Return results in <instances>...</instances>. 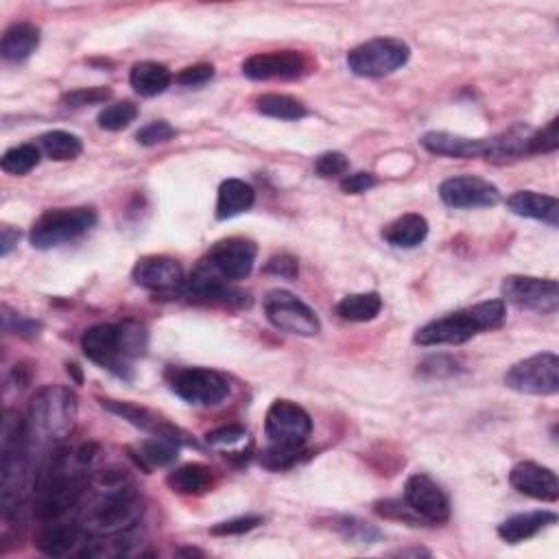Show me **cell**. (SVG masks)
Returning <instances> with one entry per match:
<instances>
[{
    "instance_id": "obj_1",
    "label": "cell",
    "mask_w": 559,
    "mask_h": 559,
    "mask_svg": "<svg viewBox=\"0 0 559 559\" xmlns=\"http://www.w3.org/2000/svg\"><path fill=\"white\" fill-rule=\"evenodd\" d=\"M505 317H507V308L503 300H487L463 308V311L428 321L426 326H422L418 332H415L413 341L424 348L459 346V343L470 341L483 330L498 328L503 324Z\"/></svg>"
},
{
    "instance_id": "obj_2",
    "label": "cell",
    "mask_w": 559,
    "mask_h": 559,
    "mask_svg": "<svg viewBox=\"0 0 559 559\" xmlns=\"http://www.w3.org/2000/svg\"><path fill=\"white\" fill-rule=\"evenodd\" d=\"M77 396L66 387H46L33 396L25 420L27 444L49 446L73 431Z\"/></svg>"
},
{
    "instance_id": "obj_3",
    "label": "cell",
    "mask_w": 559,
    "mask_h": 559,
    "mask_svg": "<svg viewBox=\"0 0 559 559\" xmlns=\"http://www.w3.org/2000/svg\"><path fill=\"white\" fill-rule=\"evenodd\" d=\"M142 516V501L134 487H105L86 507L79 527L92 538H116L132 529Z\"/></svg>"
},
{
    "instance_id": "obj_4",
    "label": "cell",
    "mask_w": 559,
    "mask_h": 559,
    "mask_svg": "<svg viewBox=\"0 0 559 559\" xmlns=\"http://www.w3.org/2000/svg\"><path fill=\"white\" fill-rule=\"evenodd\" d=\"M86 481L79 474H70L62 468V463H53V470L42 472L38 481V498H35V516L42 522H53L66 516L70 509L81 501Z\"/></svg>"
},
{
    "instance_id": "obj_5",
    "label": "cell",
    "mask_w": 559,
    "mask_h": 559,
    "mask_svg": "<svg viewBox=\"0 0 559 559\" xmlns=\"http://www.w3.org/2000/svg\"><path fill=\"white\" fill-rule=\"evenodd\" d=\"M97 223L94 208H57L49 210L35 221L29 241L35 249H53L73 243L90 232Z\"/></svg>"
},
{
    "instance_id": "obj_6",
    "label": "cell",
    "mask_w": 559,
    "mask_h": 559,
    "mask_svg": "<svg viewBox=\"0 0 559 559\" xmlns=\"http://www.w3.org/2000/svg\"><path fill=\"white\" fill-rule=\"evenodd\" d=\"M411 49L398 38L367 40L348 53V68L356 77H385L409 62Z\"/></svg>"
},
{
    "instance_id": "obj_7",
    "label": "cell",
    "mask_w": 559,
    "mask_h": 559,
    "mask_svg": "<svg viewBox=\"0 0 559 559\" xmlns=\"http://www.w3.org/2000/svg\"><path fill=\"white\" fill-rule=\"evenodd\" d=\"M313 433L311 415L291 400H276L267 411L265 435L271 448L300 453Z\"/></svg>"
},
{
    "instance_id": "obj_8",
    "label": "cell",
    "mask_w": 559,
    "mask_h": 559,
    "mask_svg": "<svg viewBox=\"0 0 559 559\" xmlns=\"http://www.w3.org/2000/svg\"><path fill=\"white\" fill-rule=\"evenodd\" d=\"M263 308L267 319L271 321V326H276L282 332H289V335H297V337L319 335L321 324L317 313L291 291H284V289L269 291L263 300Z\"/></svg>"
},
{
    "instance_id": "obj_9",
    "label": "cell",
    "mask_w": 559,
    "mask_h": 559,
    "mask_svg": "<svg viewBox=\"0 0 559 559\" xmlns=\"http://www.w3.org/2000/svg\"><path fill=\"white\" fill-rule=\"evenodd\" d=\"M505 385L518 394L553 396L559 391V359L553 352H542L509 367Z\"/></svg>"
},
{
    "instance_id": "obj_10",
    "label": "cell",
    "mask_w": 559,
    "mask_h": 559,
    "mask_svg": "<svg viewBox=\"0 0 559 559\" xmlns=\"http://www.w3.org/2000/svg\"><path fill=\"white\" fill-rule=\"evenodd\" d=\"M171 389L175 391V396H180L188 404L214 407V404L228 398L230 383L228 378L219 372L206 370V367H186V370H175Z\"/></svg>"
},
{
    "instance_id": "obj_11",
    "label": "cell",
    "mask_w": 559,
    "mask_h": 559,
    "mask_svg": "<svg viewBox=\"0 0 559 559\" xmlns=\"http://www.w3.org/2000/svg\"><path fill=\"white\" fill-rule=\"evenodd\" d=\"M503 302L527 308L533 313L551 315L559 308V287L551 278L509 276L503 282Z\"/></svg>"
},
{
    "instance_id": "obj_12",
    "label": "cell",
    "mask_w": 559,
    "mask_h": 559,
    "mask_svg": "<svg viewBox=\"0 0 559 559\" xmlns=\"http://www.w3.org/2000/svg\"><path fill=\"white\" fill-rule=\"evenodd\" d=\"M81 350L92 363H97L105 370L118 376H125L129 370V359L123 348L121 324H99L83 332Z\"/></svg>"
},
{
    "instance_id": "obj_13",
    "label": "cell",
    "mask_w": 559,
    "mask_h": 559,
    "mask_svg": "<svg viewBox=\"0 0 559 559\" xmlns=\"http://www.w3.org/2000/svg\"><path fill=\"white\" fill-rule=\"evenodd\" d=\"M258 256L256 243L241 239V236H232V239H223L214 243L208 252L204 263L217 271L225 280H245L249 273L254 271V263Z\"/></svg>"
},
{
    "instance_id": "obj_14",
    "label": "cell",
    "mask_w": 559,
    "mask_h": 559,
    "mask_svg": "<svg viewBox=\"0 0 559 559\" xmlns=\"http://www.w3.org/2000/svg\"><path fill=\"white\" fill-rule=\"evenodd\" d=\"M439 197L446 206L457 210L470 208H492L501 201V190L492 182L483 180L477 175H459L450 177L439 186Z\"/></svg>"
},
{
    "instance_id": "obj_15",
    "label": "cell",
    "mask_w": 559,
    "mask_h": 559,
    "mask_svg": "<svg viewBox=\"0 0 559 559\" xmlns=\"http://www.w3.org/2000/svg\"><path fill=\"white\" fill-rule=\"evenodd\" d=\"M404 503L431 525H442L450 518V501L446 492L426 474H413L404 485Z\"/></svg>"
},
{
    "instance_id": "obj_16",
    "label": "cell",
    "mask_w": 559,
    "mask_h": 559,
    "mask_svg": "<svg viewBox=\"0 0 559 559\" xmlns=\"http://www.w3.org/2000/svg\"><path fill=\"white\" fill-rule=\"evenodd\" d=\"M308 57L297 51L258 53L243 62V75L254 81L300 79L308 73Z\"/></svg>"
},
{
    "instance_id": "obj_17",
    "label": "cell",
    "mask_w": 559,
    "mask_h": 559,
    "mask_svg": "<svg viewBox=\"0 0 559 559\" xmlns=\"http://www.w3.org/2000/svg\"><path fill=\"white\" fill-rule=\"evenodd\" d=\"M225 278H221L217 271H212L206 263L201 265L190 280H184V295L190 297L195 302H206V304H217V306H243L245 293L236 291L234 287H230L228 282H223Z\"/></svg>"
},
{
    "instance_id": "obj_18",
    "label": "cell",
    "mask_w": 559,
    "mask_h": 559,
    "mask_svg": "<svg viewBox=\"0 0 559 559\" xmlns=\"http://www.w3.org/2000/svg\"><path fill=\"white\" fill-rule=\"evenodd\" d=\"M132 278L138 287L156 293H169L184 287V269L169 256L140 258L132 271Z\"/></svg>"
},
{
    "instance_id": "obj_19",
    "label": "cell",
    "mask_w": 559,
    "mask_h": 559,
    "mask_svg": "<svg viewBox=\"0 0 559 559\" xmlns=\"http://www.w3.org/2000/svg\"><path fill=\"white\" fill-rule=\"evenodd\" d=\"M509 483L516 492L535 498V501L555 503L559 498L557 474L551 468L540 466V463H518V466L509 472Z\"/></svg>"
},
{
    "instance_id": "obj_20",
    "label": "cell",
    "mask_w": 559,
    "mask_h": 559,
    "mask_svg": "<svg viewBox=\"0 0 559 559\" xmlns=\"http://www.w3.org/2000/svg\"><path fill=\"white\" fill-rule=\"evenodd\" d=\"M420 142L426 151L446 158L472 160V158H485L487 153V140L466 138L450 132H428L422 136Z\"/></svg>"
},
{
    "instance_id": "obj_21",
    "label": "cell",
    "mask_w": 559,
    "mask_h": 559,
    "mask_svg": "<svg viewBox=\"0 0 559 559\" xmlns=\"http://www.w3.org/2000/svg\"><path fill=\"white\" fill-rule=\"evenodd\" d=\"M507 208L509 212H514L516 217L549 223L551 228H557L559 225V201L553 195L533 193V190H518V193L507 199Z\"/></svg>"
},
{
    "instance_id": "obj_22",
    "label": "cell",
    "mask_w": 559,
    "mask_h": 559,
    "mask_svg": "<svg viewBox=\"0 0 559 559\" xmlns=\"http://www.w3.org/2000/svg\"><path fill=\"white\" fill-rule=\"evenodd\" d=\"M533 136V129L525 123H518L509 127L507 132L496 138H487V153L485 160L490 162H509L529 156V140Z\"/></svg>"
},
{
    "instance_id": "obj_23",
    "label": "cell",
    "mask_w": 559,
    "mask_h": 559,
    "mask_svg": "<svg viewBox=\"0 0 559 559\" xmlns=\"http://www.w3.org/2000/svg\"><path fill=\"white\" fill-rule=\"evenodd\" d=\"M555 522L557 516L553 511H527V514H516L498 525V538L507 544H520L535 538L542 529L555 525Z\"/></svg>"
},
{
    "instance_id": "obj_24",
    "label": "cell",
    "mask_w": 559,
    "mask_h": 559,
    "mask_svg": "<svg viewBox=\"0 0 559 559\" xmlns=\"http://www.w3.org/2000/svg\"><path fill=\"white\" fill-rule=\"evenodd\" d=\"M40 46V29L31 22H16L11 25L0 42V55L5 62H25Z\"/></svg>"
},
{
    "instance_id": "obj_25",
    "label": "cell",
    "mask_w": 559,
    "mask_h": 559,
    "mask_svg": "<svg viewBox=\"0 0 559 559\" xmlns=\"http://www.w3.org/2000/svg\"><path fill=\"white\" fill-rule=\"evenodd\" d=\"M81 527L73 525V522H46V527L38 533L35 538V546L38 551L49 557H64L75 549V544L79 542Z\"/></svg>"
},
{
    "instance_id": "obj_26",
    "label": "cell",
    "mask_w": 559,
    "mask_h": 559,
    "mask_svg": "<svg viewBox=\"0 0 559 559\" xmlns=\"http://www.w3.org/2000/svg\"><path fill=\"white\" fill-rule=\"evenodd\" d=\"M428 236V221L422 217V214H402L396 221H391L387 228L383 230V239L391 245V247H400V249H413L426 241Z\"/></svg>"
},
{
    "instance_id": "obj_27",
    "label": "cell",
    "mask_w": 559,
    "mask_h": 559,
    "mask_svg": "<svg viewBox=\"0 0 559 559\" xmlns=\"http://www.w3.org/2000/svg\"><path fill=\"white\" fill-rule=\"evenodd\" d=\"M256 190L243 180H225L217 195V219L228 221L254 206Z\"/></svg>"
},
{
    "instance_id": "obj_28",
    "label": "cell",
    "mask_w": 559,
    "mask_h": 559,
    "mask_svg": "<svg viewBox=\"0 0 559 559\" xmlns=\"http://www.w3.org/2000/svg\"><path fill=\"white\" fill-rule=\"evenodd\" d=\"M177 453H180V437H175V433L169 428V431L158 433L153 439H147V442L138 448V463L145 470L164 468L171 466L177 459Z\"/></svg>"
},
{
    "instance_id": "obj_29",
    "label": "cell",
    "mask_w": 559,
    "mask_h": 559,
    "mask_svg": "<svg viewBox=\"0 0 559 559\" xmlns=\"http://www.w3.org/2000/svg\"><path fill=\"white\" fill-rule=\"evenodd\" d=\"M173 81L171 70L158 62H140L129 73V83L140 97H158L169 90Z\"/></svg>"
},
{
    "instance_id": "obj_30",
    "label": "cell",
    "mask_w": 559,
    "mask_h": 559,
    "mask_svg": "<svg viewBox=\"0 0 559 559\" xmlns=\"http://www.w3.org/2000/svg\"><path fill=\"white\" fill-rule=\"evenodd\" d=\"M166 483H169L175 494L201 496L210 490L214 477L212 470L204 466V463H186V466L173 470L169 477H166Z\"/></svg>"
},
{
    "instance_id": "obj_31",
    "label": "cell",
    "mask_w": 559,
    "mask_h": 559,
    "mask_svg": "<svg viewBox=\"0 0 559 559\" xmlns=\"http://www.w3.org/2000/svg\"><path fill=\"white\" fill-rule=\"evenodd\" d=\"M383 311V297L376 291L370 293H354L343 297L337 304V315L346 321H354V324H365L372 321Z\"/></svg>"
},
{
    "instance_id": "obj_32",
    "label": "cell",
    "mask_w": 559,
    "mask_h": 559,
    "mask_svg": "<svg viewBox=\"0 0 559 559\" xmlns=\"http://www.w3.org/2000/svg\"><path fill=\"white\" fill-rule=\"evenodd\" d=\"M40 151L46 158H51L55 162H68V160H75L81 156L83 142L75 134L55 129V132L40 136Z\"/></svg>"
},
{
    "instance_id": "obj_33",
    "label": "cell",
    "mask_w": 559,
    "mask_h": 559,
    "mask_svg": "<svg viewBox=\"0 0 559 559\" xmlns=\"http://www.w3.org/2000/svg\"><path fill=\"white\" fill-rule=\"evenodd\" d=\"M103 409H107L110 413L123 418L125 422H129L136 428H142V431H153V433H164L169 431V426H162L160 420L153 415L149 409L138 407L134 402H118V400H101Z\"/></svg>"
},
{
    "instance_id": "obj_34",
    "label": "cell",
    "mask_w": 559,
    "mask_h": 559,
    "mask_svg": "<svg viewBox=\"0 0 559 559\" xmlns=\"http://www.w3.org/2000/svg\"><path fill=\"white\" fill-rule=\"evenodd\" d=\"M256 110L278 121H300L306 116V105L289 94H263L256 99Z\"/></svg>"
},
{
    "instance_id": "obj_35",
    "label": "cell",
    "mask_w": 559,
    "mask_h": 559,
    "mask_svg": "<svg viewBox=\"0 0 559 559\" xmlns=\"http://www.w3.org/2000/svg\"><path fill=\"white\" fill-rule=\"evenodd\" d=\"M206 444L212 450H219V453L228 455H243L247 453V448L252 446L249 444V433L239 424L214 428V431L206 435Z\"/></svg>"
},
{
    "instance_id": "obj_36",
    "label": "cell",
    "mask_w": 559,
    "mask_h": 559,
    "mask_svg": "<svg viewBox=\"0 0 559 559\" xmlns=\"http://www.w3.org/2000/svg\"><path fill=\"white\" fill-rule=\"evenodd\" d=\"M40 158H42L40 147L29 145L27 142V145H18L14 149L5 151L3 160H0V166H3V171L9 175L22 177V175L31 173L35 166L40 164Z\"/></svg>"
},
{
    "instance_id": "obj_37",
    "label": "cell",
    "mask_w": 559,
    "mask_h": 559,
    "mask_svg": "<svg viewBox=\"0 0 559 559\" xmlns=\"http://www.w3.org/2000/svg\"><path fill=\"white\" fill-rule=\"evenodd\" d=\"M138 118V105L132 101H118L114 105H107L99 114V127L105 132H123Z\"/></svg>"
},
{
    "instance_id": "obj_38",
    "label": "cell",
    "mask_w": 559,
    "mask_h": 559,
    "mask_svg": "<svg viewBox=\"0 0 559 559\" xmlns=\"http://www.w3.org/2000/svg\"><path fill=\"white\" fill-rule=\"evenodd\" d=\"M337 531L343 535V538L350 542H359V544H372L374 540L380 538L378 529H374L372 525H365V522L356 520V518H341Z\"/></svg>"
},
{
    "instance_id": "obj_39",
    "label": "cell",
    "mask_w": 559,
    "mask_h": 559,
    "mask_svg": "<svg viewBox=\"0 0 559 559\" xmlns=\"http://www.w3.org/2000/svg\"><path fill=\"white\" fill-rule=\"evenodd\" d=\"M348 169H350V160L339 151H326L315 160V173L319 177H324V180L346 175Z\"/></svg>"
},
{
    "instance_id": "obj_40",
    "label": "cell",
    "mask_w": 559,
    "mask_h": 559,
    "mask_svg": "<svg viewBox=\"0 0 559 559\" xmlns=\"http://www.w3.org/2000/svg\"><path fill=\"white\" fill-rule=\"evenodd\" d=\"M112 99L110 88H79L64 94V105L68 107H88V105H101Z\"/></svg>"
},
{
    "instance_id": "obj_41",
    "label": "cell",
    "mask_w": 559,
    "mask_h": 559,
    "mask_svg": "<svg viewBox=\"0 0 559 559\" xmlns=\"http://www.w3.org/2000/svg\"><path fill=\"white\" fill-rule=\"evenodd\" d=\"M559 121L553 118V121L546 125L540 132H533L531 140H529V153H553L559 147Z\"/></svg>"
},
{
    "instance_id": "obj_42",
    "label": "cell",
    "mask_w": 559,
    "mask_h": 559,
    "mask_svg": "<svg viewBox=\"0 0 559 559\" xmlns=\"http://www.w3.org/2000/svg\"><path fill=\"white\" fill-rule=\"evenodd\" d=\"M173 136H175V129L169 123L153 121L140 129V132L136 134V140L145 147H156V145H162V142H169Z\"/></svg>"
},
{
    "instance_id": "obj_43",
    "label": "cell",
    "mask_w": 559,
    "mask_h": 559,
    "mask_svg": "<svg viewBox=\"0 0 559 559\" xmlns=\"http://www.w3.org/2000/svg\"><path fill=\"white\" fill-rule=\"evenodd\" d=\"M258 525H263V518L260 516H239V518H232V520H225L219 522V525H214L210 529L212 535H243L254 531Z\"/></svg>"
},
{
    "instance_id": "obj_44",
    "label": "cell",
    "mask_w": 559,
    "mask_h": 559,
    "mask_svg": "<svg viewBox=\"0 0 559 559\" xmlns=\"http://www.w3.org/2000/svg\"><path fill=\"white\" fill-rule=\"evenodd\" d=\"M374 509H376L378 516L391 518V520H407L409 525H418V522H424L407 503H400V501H380V503H376Z\"/></svg>"
},
{
    "instance_id": "obj_45",
    "label": "cell",
    "mask_w": 559,
    "mask_h": 559,
    "mask_svg": "<svg viewBox=\"0 0 559 559\" xmlns=\"http://www.w3.org/2000/svg\"><path fill=\"white\" fill-rule=\"evenodd\" d=\"M3 328L5 332H14V335L20 337H35L40 332V324L38 321H31L20 317L18 313H11L9 306H3Z\"/></svg>"
},
{
    "instance_id": "obj_46",
    "label": "cell",
    "mask_w": 559,
    "mask_h": 559,
    "mask_svg": "<svg viewBox=\"0 0 559 559\" xmlns=\"http://www.w3.org/2000/svg\"><path fill=\"white\" fill-rule=\"evenodd\" d=\"M265 271L271 273V276H278L284 280H295L297 273H300V265H297V260L293 256L278 254V256L269 258Z\"/></svg>"
},
{
    "instance_id": "obj_47",
    "label": "cell",
    "mask_w": 559,
    "mask_h": 559,
    "mask_svg": "<svg viewBox=\"0 0 559 559\" xmlns=\"http://www.w3.org/2000/svg\"><path fill=\"white\" fill-rule=\"evenodd\" d=\"M378 184V177L374 173H352V175H346L341 180V190L346 195H361V193H367V190L374 188Z\"/></svg>"
},
{
    "instance_id": "obj_48",
    "label": "cell",
    "mask_w": 559,
    "mask_h": 559,
    "mask_svg": "<svg viewBox=\"0 0 559 559\" xmlns=\"http://www.w3.org/2000/svg\"><path fill=\"white\" fill-rule=\"evenodd\" d=\"M212 77H214V68L210 64H197V66L184 68L182 73L175 77V81L182 83V86L195 88V86H204V83H208Z\"/></svg>"
},
{
    "instance_id": "obj_49",
    "label": "cell",
    "mask_w": 559,
    "mask_h": 559,
    "mask_svg": "<svg viewBox=\"0 0 559 559\" xmlns=\"http://www.w3.org/2000/svg\"><path fill=\"white\" fill-rule=\"evenodd\" d=\"M18 241H20V232L9 228V225H3V228H0V245H3L0 247V256L7 258L14 245H18Z\"/></svg>"
},
{
    "instance_id": "obj_50",
    "label": "cell",
    "mask_w": 559,
    "mask_h": 559,
    "mask_svg": "<svg viewBox=\"0 0 559 559\" xmlns=\"http://www.w3.org/2000/svg\"><path fill=\"white\" fill-rule=\"evenodd\" d=\"M97 444H83L79 450H77V461L79 463H88L94 459V455H97Z\"/></svg>"
},
{
    "instance_id": "obj_51",
    "label": "cell",
    "mask_w": 559,
    "mask_h": 559,
    "mask_svg": "<svg viewBox=\"0 0 559 559\" xmlns=\"http://www.w3.org/2000/svg\"><path fill=\"white\" fill-rule=\"evenodd\" d=\"M177 555H180V557H201L204 553L197 551V549H182V551H177Z\"/></svg>"
}]
</instances>
